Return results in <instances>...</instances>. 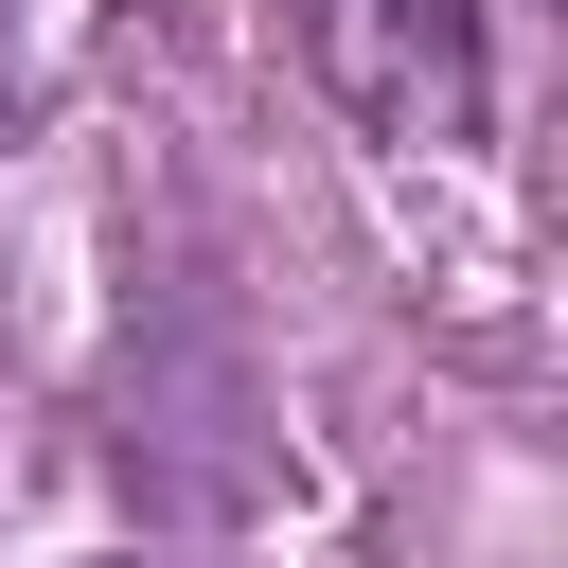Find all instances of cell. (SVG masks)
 Returning <instances> with one entry per match:
<instances>
[{
	"label": "cell",
	"mask_w": 568,
	"mask_h": 568,
	"mask_svg": "<svg viewBox=\"0 0 568 568\" xmlns=\"http://www.w3.org/2000/svg\"><path fill=\"white\" fill-rule=\"evenodd\" d=\"M284 36H302L320 106L355 142L444 160V142L497 124V0H284Z\"/></svg>",
	"instance_id": "obj_1"
},
{
	"label": "cell",
	"mask_w": 568,
	"mask_h": 568,
	"mask_svg": "<svg viewBox=\"0 0 568 568\" xmlns=\"http://www.w3.org/2000/svg\"><path fill=\"white\" fill-rule=\"evenodd\" d=\"M106 568H142V550H106Z\"/></svg>",
	"instance_id": "obj_2"
}]
</instances>
